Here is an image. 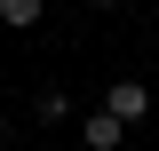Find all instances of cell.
Wrapping results in <instances>:
<instances>
[{"mask_svg":"<svg viewBox=\"0 0 159 151\" xmlns=\"http://www.w3.org/2000/svg\"><path fill=\"white\" fill-rule=\"evenodd\" d=\"M119 135H127L119 112H88V119H80V143H88V151H119Z\"/></svg>","mask_w":159,"mask_h":151,"instance_id":"6da1fadb","label":"cell"},{"mask_svg":"<svg viewBox=\"0 0 159 151\" xmlns=\"http://www.w3.org/2000/svg\"><path fill=\"white\" fill-rule=\"evenodd\" d=\"M103 112H119V119H143V112H151V88L119 80V88H103Z\"/></svg>","mask_w":159,"mask_h":151,"instance_id":"7a4b0ae2","label":"cell"},{"mask_svg":"<svg viewBox=\"0 0 159 151\" xmlns=\"http://www.w3.org/2000/svg\"><path fill=\"white\" fill-rule=\"evenodd\" d=\"M40 8L48 0H0V24H40Z\"/></svg>","mask_w":159,"mask_h":151,"instance_id":"3957f363","label":"cell"},{"mask_svg":"<svg viewBox=\"0 0 159 151\" xmlns=\"http://www.w3.org/2000/svg\"><path fill=\"white\" fill-rule=\"evenodd\" d=\"M32 112H40V119H72V95H64V88H40Z\"/></svg>","mask_w":159,"mask_h":151,"instance_id":"277c9868","label":"cell"},{"mask_svg":"<svg viewBox=\"0 0 159 151\" xmlns=\"http://www.w3.org/2000/svg\"><path fill=\"white\" fill-rule=\"evenodd\" d=\"M0 143H8V112H0Z\"/></svg>","mask_w":159,"mask_h":151,"instance_id":"5b68a950","label":"cell"},{"mask_svg":"<svg viewBox=\"0 0 159 151\" xmlns=\"http://www.w3.org/2000/svg\"><path fill=\"white\" fill-rule=\"evenodd\" d=\"M96 8H119V0H96Z\"/></svg>","mask_w":159,"mask_h":151,"instance_id":"8992f818","label":"cell"}]
</instances>
